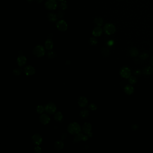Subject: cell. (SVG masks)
Returning <instances> with one entry per match:
<instances>
[{"mask_svg": "<svg viewBox=\"0 0 153 153\" xmlns=\"http://www.w3.org/2000/svg\"><path fill=\"white\" fill-rule=\"evenodd\" d=\"M68 131L72 135L77 134L81 131L80 127L77 122H72L70 123L68 126Z\"/></svg>", "mask_w": 153, "mask_h": 153, "instance_id": "cell-1", "label": "cell"}, {"mask_svg": "<svg viewBox=\"0 0 153 153\" xmlns=\"http://www.w3.org/2000/svg\"><path fill=\"white\" fill-rule=\"evenodd\" d=\"M103 30L108 35H111L115 33L116 31L115 26L112 23H107L103 27Z\"/></svg>", "mask_w": 153, "mask_h": 153, "instance_id": "cell-2", "label": "cell"}, {"mask_svg": "<svg viewBox=\"0 0 153 153\" xmlns=\"http://www.w3.org/2000/svg\"><path fill=\"white\" fill-rule=\"evenodd\" d=\"M33 54L38 57L43 56L45 54L44 48L41 45L37 46L33 50Z\"/></svg>", "mask_w": 153, "mask_h": 153, "instance_id": "cell-3", "label": "cell"}, {"mask_svg": "<svg viewBox=\"0 0 153 153\" xmlns=\"http://www.w3.org/2000/svg\"><path fill=\"white\" fill-rule=\"evenodd\" d=\"M56 110V107L55 105L52 103L50 102L47 104L45 107V111L47 113L50 114H53L55 112Z\"/></svg>", "mask_w": 153, "mask_h": 153, "instance_id": "cell-4", "label": "cell"}, {"mask_svg": "<svg viewBox=\"0 0 153 153\" xmlns=\"http://www.w3.org/2000/svg\"><path fill=\"white\" fill-rule=\"evenodd\" d=\"M45 5L46 8L49 10H55L57 6V3L55 0H48Z\"/></svg>", "mask_w": 153, "mask_h": 153, "instance_id": "cell-5", "label": "cell"}, {"mask_svg": "<svg viewBox=\"0 0 153 153\" xmlns=\"http://www.w3.org/2000/svg\"><path fill=\"white\" fill-rule=\"evenodd\" d=\"M56 26L57 29L61 31H66L67 28V23L66 22L63 20L59 21L57 23Z\"/></svg>", "mask_w": 153, "mask_h": 153, "instance_id": "cell-6", "label": "cell"}, {"mask_svg": "<svg viewBox=\"0 0 153 153\" xmlns=\"http://www.w3.org/2000/svg\"><path fill=\"white\" fill-rule=\"evenodd\" d=\"M120 74L122 77L127 79L130 77L131 71L128 67H123L121 70Z\"/></svg>", "mask_w": 153, "mask_h": 153, "instance_id": "cell-7", "label": "cell"}, {"mask_svg": "<svg viewBox=\"0 0 153 153\" xmlns=\"http://www.w3.org/2000/svg\"><path fill=\"white\" fill-rule=\"evenodd\" d=\"M88 138L87 136L83 135L82 134H77L76 136L73 139L74 143H78L81 140L83 141H86L88 140Z\"/></svg>", "mask_w": 153, "mask_h": 153, "instance_id": "cell-8", "label": "cell"}, {"mask_svg": "<svg viewBox=\"0 0 153 153\" xmlns=\"http://www.w3.org/2000/svg\"><path fill=\"white\" fill-rule=\"evenodd\" d=\"M32 140L33 142L35 145H40L42 143V138L40 134H36L32 136Z\"/></svg>", "mask_w": 153, "mask_h": 153, "instance_id": "cell-9", "label": "cell"}, {"mask_svg": "<svg viewBox=\"0 0 153 153\" xmlns=\"http://www.w3.org/2000/svg\"><path fill=\"white\" fill-rule=\"evenodd\" d=\"M24 72L27 76H31L34 75L35 72V69L32 66H27L24 68Z\"/></svg>", "mask_w": 153, "mask_h": 153, "instance_id": "cell-10", "label": "cell"}, {"mask_svg": "<svg viewBox=\"0 0 153 153\" xmlns=\"http://www.w3.org/2000/svg\"><path fill=\"white\" fill-rule=\"evenodd\" d=\"M87 98L84 97H80L78 99V103L79 105L81 107H84L87 106L88 104Z\"/></svg>", "mask_w": 153, "mask_h": 153, "instance_id": "cell-11", "label": "cell"}, {"mask_svg": "<svg viewBox=\"0 0 153 153\" xmlns=\"http://www.w3.org/2000/svg\"><path fill=\"white\" fill-rule=\"evenodd\" d=\"M17 62L19 66H24L27 62V58L21 55L17 58Z\"/></svg>", "mask_w": 153, "mask_h": 153, "instance_id": "cell-12", "label": "cell"}, {"mask_svg": "<svg viewBox=\"0 0 153 153\" xmlns=\"http://www.w3.org/2000/svg\"><path fill=\"white\" fill-rule=\"evenodd\" d=\"M41 122L44 125L48 124L50 121V118L46 114H43L40 118Z\"/></svg>", "mask_w": 153, "mask_h": 153, "instance_id": "cell-13", "label": "cell"}, {"mask_svg": "<svg viewBox=\"0 0 153 153\" xmlns=\"http://www.w3.org/2000/svg\"><path fill=\"white\" fill-rule=\"evenodd\" d=\"M83 131L84 132V133H88L90 132L91 129H92V126L90 123L88 122H85L84 123L82 127Z\"/></svg>", "mask_w": 153, "mask_h": 153, "instance_id": "cell-14", "label": "cell"}, {"mask_svg": "<svg viewBox=\"0 0 153 153\" xmlns=\"http://www.w3.org/2000/svg\"><path fill=\"white\" fill-rule=\"evenodd\" d=\"M102 33V28L99 26L96 27L92 31V35L94 36H100Z\"/></svg>", "mask_w": 153, "mask_h": 153, "instance_id": "cell-15", "label": "cell"}, {"mask_svg": "<svg viewBox=\"0 0 153 153\" xmlns=\"http://www.w3.org/2000/svg\"><path fill=\"white\" fill-rule=\"evenodd\" d=\"M54 148L57 150H61L64 147V144L60 141H56L54 143Z\"/></svg>", "mask_w": 153, "mask_h": 153, "instance_id": "cell-16", "label": "cell"}, {"mask_svg": "<svg viewBox=\"0 0 153 153\" xmlns=\"http://www.w3.org/2000/svg\"><path fill=\"white\" fill-rule=\"evenodd\" d=\"M46 48L48 50H50L53 47V42L50 39H48L45 43Z\"/></svg>", "mask_w": 153, "mask_h": 153, "instance_id": "cell-17", "label": "cell"}, {"mask_svg": "<svg viewBox=\"0 0 153 153\" xmlns=\"http://www.w3.org/2000/svg\"><path fill=\"white\" fill-rule=\"evenodd\" d=\"M153 72V69L150 66H148L144 69L143 71V74L145 75H149Z\"/></svg>", "mask_w": 153, "mask_h": 153, "instance_id": "cell-18", "label": "cell"}, {"mask_svg": "<svg viewBox=\"0 0 153 153\" xmlns=\"http://www.w3.org/2000/svg\"><path fill=\"white\" fill-rule=\"evenodd\" d=\"M124 91L129 95L132 94L134 91V88L132 86L130 85H127L124 87Z\"/></svg>", "mask_w": 153, "mask_h": 153, "instance_id": "cell-19", "label": "cell"}, {"mask_svg": "<svg viewBox=\"0 0 153 153\" xmlns=\"http://www.w3.org/2000/svg\"><path fill=\"white\" fill-rule=\"evenodd\" d=\"M129 53L130 55L133 57L137 56L139 54V52L137 49L135 47L131 48L130 50Z\"/></svg>", "mask_w": 153, "mask_h": 153, "instance_id": "cell-20", "label": "cell"}, {"mask_svg": "<svg viewBox=\"0 0 153 153\" xmlns=\"http://www.w3.org/2000/svg\"><path fill=\"white\" fill-rule=\"evenodd\" d=\"M54 118L57 121H61L63 118V115L61 112H57L54 115Z\"/></svg>", "mask_w": 153, "mask_h": 153, "instance_id": "cell-21", "label": "cell"}, {"mask_svg": "<svg viewBox=\"0 0 153 153\" xmlns=\"http://www.w3.org/2000/svg\"><path fill=\"white\" fill-rule=\"evenodd\" d=\"M57 54L55 51H49L47 53V56L49 58H54L56 56Z\"/></svg>", "mask_w": 153, "mask_h": 153, "instance_id": "cell-22", "label": "cell"}, {"mask_svg": "<svg viewBox=\"0 0 153 153\" xmlns=\"http://www.w3.org/2000/svg\"><path fill=\"white\" fill-rule=\"evenodd\" d=\"M94 22L96 23V24L98 26L101 27V26H102L103 24V20L100 17H97L95 19H94Z\"/></svg>", "mask_w": 153, "mask_h": 153, "instance_id": "cell-23", "label": "cell"}, {"mask_svg": "<svg viewBox=\"0 0 153 153\" xmlns=\"http://www.w3.org/2000/svg\"><path fill=\"white\" fill-rule=\"evenodd\" d=\"M80 116L83 119H85L88 116V115H89V112L87 110H83L81 111V112L80 113Z\"/></svg>", "mask_w": 153, "mask_h": 153, "instance_id": "cell-24", "label": "cell"}, {"mask_svg": "<svg viewBox=\"0 0 153 153\" xmlns=\"http://www.w3.org/2000/svg\"><path fill=\"white\" fill-rule=\"evenodd\" d=\"M48 19L51 21H55L57 19V16L56 15L53 13H50L48 15Z\"/></svg>", "mask_w": 153, "mask_h": 153, "instance_id": "cell-25", "label": "cell"}, {"mask_svg": "<svg viewBox=\"0 0 153 153\" xmlns=\"http://www.w3.org/2000/svg\"><path fill=\"white\" fill-rule=\"evenodd\" d=\"M45 110V108L42 106H38L36 107V111L39 114H42L44 112Z\"/></svg>", "mask_w": 153, "mask_h": 153, "instance_id": "cell-26", "label": "cell"}, {"mask_svg": "<svg viewBox=\"0 0 153 153\" xmlns=\"http://www.w3.org/2000/svg\"><path fill=\"white\" fill-rule=\"evenodd\" d=\"M102 54L103 56H107L109 55V50L107 48H103L102 50Z\"/></svg>", "mask_w": 153, "mask_h": 153, "instance_id": "cell-27", "label": "cell"}, {"mask_svg": "<svg viewBox=\"0 0 153 153\" xmlns=\"http://www.w3.org/2000/svg\"><path fill=\"white\" fill-rule=\"evenodd\" d=\"M22 72V70L20 68H16L13 71V74L15 76L20 75Z\"/></svg>", "mask_w": 153, "mask_h": 153, "instance_id": "cell-28", "label": "cell"}, {"mask_svg": "<svg viewBox=\"0 0 153 153\" xmlns=\"http://www.w3.org/2000/svg\"><path fill=\"white\" fill-rule=\"evenodd\" d=\"M129 82L131 84H134L137 82L136 78L134 76L130 77L129 79Z\"/></svg>", "mask_w": 153, "mask_h": 153, "instance_id": "cell-29", "label": "cell"}, {"mask_svg": "<svg viewBox=\"0 0 153 153\" xmlns=\"http://www.w3.org/2000/svg\"><path fill=\"white\" fill-rule=\"evenodd\" d=\"M149 56V55L148 54L146 53H144L140 55V57L141 59H142V60H145V59H147Z\"/></svg>", "mask_w": 153, "mask_h": 153, "instance_id": "cell-30", "label": "cell"}, {"mask_svg": "<svg viewBox=\"0 0 153 153\" xmlns=\"http://www.w3.org/2000/svg\"><path fill=\"white\" fill-rule=\"evenodd\" d=\"M90 43L92 46H95L97 43V41L94 37H91L90 39Z\"/></svg>", "mask_w": 153, "mask_h": 153, "instance_id": "cell-31", "label": "cell"}, {"mask_svg": "<svg viewBox=\"0 0 153 153\" xmlns=\"http://www.w3.org/2000/svg\"><path fill=\"white\" fill-rule=\"evenodd\" d=\"M89 107L92 111H95L97 109V106L94 104H91L89 106Z\"/></svg>", "mask_w": 153, "mask_h": 153, "instance_id": "cell-32", "label": "cell"}, {"mask_svg": "<svg viewBox=\"0 0 153 153\" xmlns=\"http://www.w3.org/2000/svg\"><path fill=\"white\" fill-rule=\"evenodd\" d=\"M60 6L62 10H65V9H66L67 6V5L66 3L61 2V3L60 4Z\"/></svg>", "mask_w": 153, "mask_h": 153, "instance_id": "cell-33", "label": "cell"}, {"mask_svg": "<svg viewBox=\"0 0 153 153\" xmlns=\"http://www.w3.org/2000/svg\"><path fill=\"white\" fill-rule=\"evenodd\" d=\"M34 151L36 153H41V149L39 146H37L35 148Z\"/></svg>", "mask_w": 153, "mask_h": 153, "instance_id": "cell-34", "label": "cell"}, {"mask_svg": "<svg viewBox=\"0 0 153 153\" xmlns=\"http://www.w3.org/2000/svg\"><path fill=\"white\" fill-rule=\"evenodd\" d=\"M63 15H64L63 12H62L61 11H59L57 13V17H58L59 18H62V17L63 16Z\"/></svg>", "mask_w": 153, "mask_h": 153, "instance_id": "cell-35", "label": "cell"}, {"mask_svg": "<svg viewBox=\"0 0 153 153\" xmlns=\"http://www.w3.org/2000/svg\"><path fill=\"white\" fill-rule=\"evenodd\" d=\"M134 73L136 75H139L141 74V72L140 71H139V70H137V71H136L135 72H134Z\"/></svg>", "mask_w": 153, "mask_h": 153, "instance_id": "cell-36", "label": "cell"}, {"mask_svg": "<svg viewBox=\"0 0 153 153\" xmlns=\"http://www.w3.org/2000/svg\"><path fill=\"white\" fill-rule=\"evenodd\" d=\"M114 44V42L113 41H109L108 43V45L109 46H112Z\"/></svg>", "mask_w": 153, "mask_h": 153, "instance_id": "cell-37", "label": "cell"}, {"mask_svg": "<svg viewBox=\"0 0 153 153\" xmlns=\"http://www.w3.org/2000/svg\"><path fill=\"white\" fill-rule=\"evenodd\" d=\"M66 137V133H63L62 136H61V138L62 140H64V139H65Z\"/></svg>", "mask_w": 153, "mask_h": 153, "instance_id": "cell-38", "label": "cell"}, {"mask_svg": "<svg viewBox=\"0 0 153 153\" xmlns=\"http://www.w3.org/2000/svg\"><path fill=\"white\" fill-rule=\"evenodd\" d=\"M71 61H70V60H67L66 62V65H69L71 64Z\"/></svg>", "mask_w": 153, "mask_h": 153, "instance_id": "cell-39", "label": "cell"}, {"mask_svg": "<svg viewBox=\"0 0 153 153\" xmlns=\"http://www.w3.org/2000/svg\"><path fill=\"white\" fill-rule=\"evenodd\" d=\"M151 63L152 65H153V56L152 57L151 59Z\"/></svg>", "mask_w": 153, "mask_h": 153, "instance_id": "cell-40", "label": "cell"}, {"mask_svg": "<svg viewBox=\"0 0 153 153\" xmlns=\"http://www.w3.org/2000/svg\"><path fill=\"white\" fill-rule=\"evenodd\" d=\"M36 0L38 3H41L43 1V0Z\"/></svg>", "mask_w": 153, "mask_h": 153, "instance_id": "cell-41", "label": "cell"}, {"mask_svg": "<svg viewBox=\"0 0 153 153\" xmlns=\"http://www.w3.org/2000/svg\"><path fill=\"white\" fill-rule=\"evenodd\" d=\"M27 1H33V0H27Z\"/></svg>", "mask_w": 153, "mask_h": 153, "instance_id": "cell-42", "label": "cell"}, {"mask_svg": "<svg viewBox=\"0 0 153 153\" xmlns=\"http://www.w3.org/2000/svg\"><path fill=\"white\" fill-rule=\"evenodd\" d=\"M58 0V1H63L64 0Z\"/></svg>", "mask_w": 153, "mask_h": 153, "instance_id": "cell-43", "label": "cell"}]
</instances>
